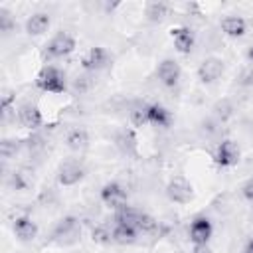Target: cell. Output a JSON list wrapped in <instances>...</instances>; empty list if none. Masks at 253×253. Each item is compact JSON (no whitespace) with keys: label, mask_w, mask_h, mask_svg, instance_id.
Wrapping results in <instances>:
<instances>
[{"label":"cell","mask_w":253,"mask_h":253,"mask_svg":"<svg viewBox=\"0 0 253 253\" xmlns=\"http://www.w3.org/2000/svg\"><path fill=\"white\" fill-rule=\"evenodd\" d=\"M215 162L219 166H233L239 162V148L233 140H223L215 150Z\"/></svg>","instance_id":"6"},{"label":"cell","mask_w":253,"mask_h":253,"mask_svg":"<svg viewBox=\"0 0 253 253\" xmlns=\"http://www.w3.org/2000/svg\"><path fill=\"white\" fill-rule=\"evenodd\" d=\"M81 63H83V67L89 69V71H99V69L107 67V63H109V53H107L103 47H91V49L85 53V57L81 59Z\"/></svg>","instance_id":"8"},{"label":"cell","mask_w":253,"mask_h":253,"mask_svg":"<svg viewBox=\"0 0 253 253\" xmlns=\"http://www.w3.org/2000/svg\"><path fill=\"white\" fill-rule=\"evenodd\" d=\"M77 229V219L75 217H63L59 219L57 227H55V237H63V235H69L71 231Z\"/></svg>","instance_id":"22"},{"label":"cell","mask_w":253,"mask_h":253,"mask_svg":"<svg viewBox=\"0 0 253 253\" xmlns=\"http://www.w3.org/2000/svg\"><path fill=\"white\" fill-rule=\"evenodd\" d=\"M83 174H85L83 166L77 164V162H73V160H67V162H63V164L59 166V182H61L63 186H73V184H77V182L83 178Z\"/></svg>","instance_id":"7"},{"label":"cell","mask_w":253,"mask_h":253,"mask_svg":"<svg viewBox=\"0 0 253 253\" xmlns=\"http://www.w3.org/2000/svg\"><path fill=\"white\" fill-rule=\"evenodd\" d=\"M170 121H172V119H170L168 109H164V107L158 105V103L148 105V125H154V126H168Z\"/></svg>","instance_id":"15"},{"label":"cell","mask_w":253,"mask_h":253,"mask_svg":"<svg viewBox=\"0 0 253 253\" xmlns=\"http://www.w3.org/2000/svg\"><path fill=\"white\" fill-rule=\"evenodd\" d=\"M158 79L166 85V87H174L180 79V65L174 59H164L158 65Z\"/></svg>","instance_id":"9"},{"label":"cell","mask_w":253,"mask_h":253,"mask_svg":"<svg viewBox=\"0 0 253 253\" xmlns=\"http://www.w3.org/2000/svg\"><path fill=\"white\" fill-rule=\"evenodd\" d=\"M14 231L16 235L22 239V241H30L38 235V225L36 221H32L28 215H22V217H16L14 221Z\"/></svg>","instance_id":"13"},{"label":"cell","mask_w":253,"mask_h":253,"mask_svg":"<svg viewBox=\"0 0 253 253\" xmlns=\"http://www.w3.org/2000/svg\"><path fill=\"white\" fill-rule=\"evenodd\" d=\"M12 18L6 10H0V32H10L12 30Z\"/></svg>","instance_id":"26"},{"label":"cell","mask_w":253,"mask_h":253,"mask_svg":"<svg viewBox=\"0 0 253 253\" xmlns=\"http://www.w3.org/2000/svg\"><path fill=\"white\" fill-rule=\"evenodd\" d=\"M101 200L105 202V206H109L113 210H121L126 206V192L117 182H111L101 190Z\"/></svg>","instance_id":"4"},{"label":"cell","mask_w":253,"mask_h":253,"mask_svg":"<svg viewBox=\"0 0 253 253\" xmlns=\"http://www.w3.org/2000/svg\"><path fill=\"white\" fill-rule=\"evenodd\" d=\"M136 229L138 231H144V233H152L156 229V219L148 213H140L138 215V223H136Z\"/></svg>","instance_id":"23"},{"label":"cell","mask_w":253,"mask_h":253,"mask_svg":"<svg viewBox=\"0 0 253 253\" xmlns=\"http://www.w3.org/2000/svg\"><path fill=\"white\" fill-rule=\"evenodd\" d=\"M221 30H223L227 36H231V38H239V36H243V34H245L247 24H245V20H243V18L229 16V18L221 20Z\"/></svg>","instance_id":"16"},{"label":"cell","mask_w":253,"mask_h":253,"mask_svg":"<svg viewBox=\"0 0 253 253\" xmlns=\"http://www.w3.org/2000/svg\"><path fill=\"white\" fill-rule=\"evenodd\" d=\"M136 231L138 229L128 227V225H115V229H113V241L115 243H121V245H130L136 239Z\"/></svg>","instance_id":"18"},{"label":"cell","mask_w":253,"mask_h":253,"mask_svg":"<svg viewBox=\"0 0 253 253\" xmlns=\"http://www.w3.org/2000/svg\"><path fill=\"white\" fill-rule=\"evenodd\" d=\"M166 194H168V198H170L172 202H176V204H188V202L192 200V196H194L190 182H188L186 178H182V176H176V178L170 180V184H168V188H166Z\"/></svg>","instance_id":"3"},{"label":"cell","mask_w":253,"mask_h":253,"mask_svg":"<svg viewBox=\"0 0 253 253\" xmlns=\"http://www.w3.org/2000/svg\"><path fill=\"white\" fill-rule=\"evenodd\" d=\"M138 215H140V211H136V210H132V208L125 206V208L117 210L115 219H117V225H128V227H134V229H136Z\"/></svg>","instance_id":"17"},{"label":"cell","mask_w":253,"mask_h":253,"mask_svg":"<svg viewBox=\"0 0 253 253\" xmlns=\"http://www.w3.org/2000/svg\"><path fill=\"white\" fill-rule=\"evenodd\" d=\"M194 253H211V251H210L206 245H196V247H194Z\"/></svg>","instance_id":"29"},{"label":"cell","mask_w":253,"mask_h":253,"mask_svg":"<svg viewBox=\"0 0 253 253\" xmlns=\"http://www.w3.org/2000/svg\"><path fill=\"white\" fill-rule=\"evenodd\" d=\"M241 190H243V196H245V198H247L249 202H253V180H249V182H245Z\"/></svg>","instance_id":"28"},{"label":"cell","mask_w":253,"mask_h":253,"mask_svg":"<svg viewBox=\"0 0 253 253\" xmlns=\"http://www.w3.org/2000/svg\"><path fill=\"white\" fill-rule=\"evenodd\" d=\"M172 40H174V45L180 53H190L192 47H194V32L190 28H174L172 30Z\"/></svg>","instance_id":"10"},{"label":"cell","mask_w":253,"mask_h":253,"mask_svg":"<svg viewBox=\"0 0 253 253\" xmlns=\"http://www.w3.org/2000/svg\"><path fill=\"white\" fill-rule=\"evenodd\" d=\"M38 87L47 91V93H63L65 91V77L63 73L57 69V67H43L40 73H38V79H36Z\"/></svg>","instance_id":"1"},{"label":"cell","mask_w":253,"mask_h":253,"mask_svg":"<svg viewBox=\"0 0 253 253\" xmlns=\"http://www.w3.org/2000/svg\"><path fill=\"white\" fill-rule=\"evenodd\" d=\"M73 49H75V40H73L69 34H65V32L53 36V38L49 40V43L45 45V53H47L49 57H63V55H69Z\"/></svg>","instance_id":"2"},{"label":"cell","mask_w":253,"mask_h":253,"mask_svg":"<svg viewBox=\"0 0 253 253\" xmlns=\"http://www.w3.org/2000/svg\"><path fill=\"white\" fill-rule=\"evenodd\" d=\"M93 241L95 243H111L113 241V231L111 229H107L105 225H99V227H95L93 229Z\"/></svg>","instance_id":"24"},{"label":"cell","mask_w":253,"mask_h":253,"mask_svg":"<svg viewBox=\"0 0 253 253\" xmlns=\"http://www.w3.org/2000/svg\"><path fill=\"white\" fill-rule=\"evenodd\" d=\"M211 235V223L204 217L196 219L192 225H190V239L196 243V245H206L208 239Z\"/></svg>","instance_id":"11"},{"label":"cell","mask_w":253,"mask_h":253,"mask_svg":"<svg viewBox=\"0 0 253 253\" xmlns=\"http://www.w3.org/2000/svg\"><path fill=\"white\" fill-rule=\"evenodd\" d=\"M223 73V61L219 57H206L200 67H198V75L204 83H213L215 79H219Z\"/></svg>","instance_id":"5"},{"label":"cell","mask_w":253,"mask_h":253,"mask_svg":"<svg viewBox=\"0 0 253 253\" xmlns=\"http://www.w3.org/2000/svg\"><path fill=\"white\" fill-rule=\"evenodd\" d=\"M67 146L71 148V150H83L85 146H87V142H89V136H87V132L83 130V128H73L69 134H67Z\"/></svg>","instance_id":"19"},{"label":"cell","mask_w":253,"mask_h":253,"mask_svg":"<svg viewBox=\"0 0 253 253\" xmlns=\"http://www.w3.org/2000/svg\"><path fill=\"white\" fill-rule=\"evenodd\" d=\"M247 55H249V59H251V61H253V47H251V49H249V53H247Z\"/></svg>","instance_id":"31"},{"label":"cell","mask_w":253,"mask_h":253,"mask_svg":"<svg viewBox=\"0 0 253 253\" xmlns=\"http://www.w3.org/2000/svg\"><path fill=\"white\" fill-rule=\"evenodd\" d=\"M243 253H253V239H249V241H247V245H245Z\"/></svg>","instance_id":"30"},{"label":"cell","mask_w":253,"mask_h":253,"mask_svg":"<svg viewBox=\"0 0 253 253\" xmlns=\"http://www.w3.org/2000/svg\"><path fill=\"white\" fill-rule=\"evenodd\" d=\"M130 121L134 126L148 125V105H138L134 111H130Z\"/></svg>","instance_id":"21"},{"label":"cell","mask_w":253,"mask_h":253,"mask_svg":"<svg viewBox=\"0 0 253 253\" xmlns=\"http://www.w3.org/2000/svg\"><path fill=\"white\" fill-rule=\"evenodd\" d=\"M168 14V6L164 2H150L146 6V16L152 20V22H160L164 16Z\"/></svg>","instance_id":"20"},{"label":"cell","mask_w":253,"mask_h":253,"mask_svg":"<svg viewBox=\"0 0 253 253\" xmlns=\"http://www.w3.org/2000/svg\"><path fill=\"white\" fill-rule=\"evenodd\" d=\"M49 28V16L43 14V12H36L28 18L26 22V32L30 36H42L45 30Z\"/></svg>","instance_id":"14"},{"label":"cell","mask_w":253,"mask_h":253,"mask_svg":"<svg viewBox=\"0 0 253 253\" xmlns=\"http://www.w3.org/2000/svg\"><path fill=\"white\" fill-rule=\"evenodd\" d=\"M18 119L26 128H38L42 125V113L36 105H22L18 111Z\"/></svg>","instance_id":"12"},{"label":"cell","mask_w":253,"mask_h":253,"mask_svg":"<svg viewBox=\"0 0 253 253\" xmlns=\"http://www.w3.org/2000/svg\"><path fill=\"white\" fill-rule=\"evenodd\" d=\"M0 152H2V156H10L12 152H16V142L14 140H4L2 146H0Z\"/></svg>","instance_id":"27"},{"label":"cell","mask_w":253,"mask_h":253,"mask_svg":"<svg viewBox=\"0 0 253 253\" xmlns=\"http://www.w3.org/2000/svg\"><path fill=\"white\" fill-rule=\"evenodd\" d=\"M117 144H119L125 152H132V150H134V144H136L134 134H132V132H121L119 138H117Z\"/></svg>","instance_id":"25"}]
</instances>
